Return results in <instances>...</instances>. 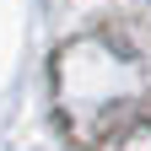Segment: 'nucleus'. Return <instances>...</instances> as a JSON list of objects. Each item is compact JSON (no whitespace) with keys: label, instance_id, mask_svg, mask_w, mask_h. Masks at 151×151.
Instances as JSON below:
<instances>
[{"label":"nucleus","instance_id":"1","mask_svg":"<svg viewBox=\"0 0 151 151\" xmlns=\"http://www.w3.org/2000/svg\"><path fill=\"white\" fill-rule=\"evenodd\" d=\"M54 119L76 151H151V38L103 22L54 54Z\"/></svg>","mask_w":151,"mask_h":151}]
</instances>
